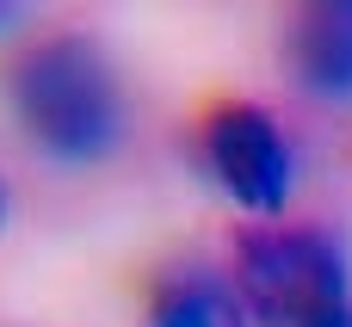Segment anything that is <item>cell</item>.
<instances>
[{"label": "cell", "instance_id": "8992f818", "mask_svg": "<svg viewBox=\"0 0 352 327\" xmlns=\"http://www.w3.org/2000/svg\"><path fill=\"white\" fill-rule=\"evenodd\" d=\"M6 216H12V185H6V173H0V229H6Z\"/></svg>", "mask_w": 352, "mask_h": 327}, {"label": "cell", "instance_id": "3957f363", "mask_svg": "<svg viewBox=\"0 0 352 327\" xmlns=\"http://www.w3.org/2000/svg\"><path fill=\"white\" fill-rule=\"evenodd\" d=\"M204 161H210L217 185L254 216H278L291 198V179H297L285 130L272 124L266 105H248V99L217 105L204 117Z\"/></svg>", "mask_w": 352, "mask_h": 327}, {"label": "cell", "instance_id": "7a4b0ae2", "mask_svg": "<svg viewBox=\"0 0 352 327\" xmlns=\"http://www.w3.org/2000/svg\"><path fill=\"white\" fill-rule=\"evenodd\" d=\"M235 291L254 327H352V278L322 229L272 223L241 235Z\"/></svg>", "mask_w": 352, "mask_h": 327}, {"label": "cell", "instance_id": "277c9868", "mask_svg": "<svg viewBox=\"0 0 352 327\" xmlns=\"http://www.w3.org/2000/svg\"><path fill=\"white\" fill-rule=\"evenodd\" d=\"M142 327H254L235 278L210 266H167L148 284V315Z\"/></svg>", "mask_w": 352, "mask_h": 327}, {"label": "cell", "instance_id": "6da1fadb", "mask_svg": "<svg viewBox=\"0 0 352 327\" xmlns=\"http://www.w3.org/2000/svg\"><path fill=\"white\" fill-rule=\"evenodd\" d=\"M6 105L19 117V136L62 167H87L111 155L124 130V93H118L111 62L87 37H68V31L31 43L6 68Z\"/></svg>", "mask_w": 352, "mask_h": 327}, {"label": "cell", "instance_id": "52a82bcc", "mask_svg": "<svg viewBox=\"0 0 352 327\" xmlns=\"http://www.w3.org/2000/svg\"><path fill=\"white\" fill-rule=\"evenodd\" d=\"M6 19H19V6H0V25H6Z\"/></svg>", "mask_w": 352, "mask_h": 327}, {"label": "cell", "instance_id": "5b68a950", "mask_svg": "<svg viewBox=\"0 0 352 327\" xmlns=\"http://www.w3.org/2000/svg\"><path fill=\"white\" fill-rule=\"evenodd\" d=\"M291 68L309 93L352 99V0H316L291 25Z\"/></svg>", "mask_w": 352, "mask_h": 327}]
</instances>
